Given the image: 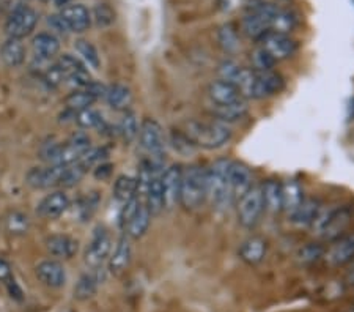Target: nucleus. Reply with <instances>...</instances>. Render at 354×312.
<instances>
[{"label": "nucleus", "instance_id": "nucleus-39", "mask_svg": "<svg viewBox=\"0 0 354 312\" xmlns=\"http://www.w3.org/2000/svg\"><path fill=\"white\" fill-rule=\"evenodd\" d=\"M28 227H30V221H28L27 214L21 212H11L5 218V229L13 237L26 235L28 232Z\"/></svg>", "mask_w": 354, "mask_h": 312}, {"label": "nucleus", "instance_id": "nucleus-2", "mask_svg": "<svg viewBox=\"0 0 354 312\" xmlns=\"http://www.w3.org/2000/svg\"><path fill=\"white\" fill-rule=\"evenodd\" d=\"M185 133L194 145L202 147L207 150H214L224 147L228 140L232 139V129L228 125L219 120L211 122H200L191 120L186 123Z\"/></svg>", "mask_w": 354, "mask_h": 312}, {"label": "nucleus", "instance_id": "nucleus-32", "mask_svg": "<svg viewBox=\"0 0 354 312\" xmlns=\"http://www.w3.org/2000/svg\"><path fill=\"white\" fill-rule=\"evenodd\" d=\"M0 59L7 66L16 68L24 64L26 60V48L21 39L8 38L2 46H0Z\"/></svg>", "mask_w": 354, "mask_h": 312}, {"label": "nucleus", "instance_id": "nucleus-24", "mask_svg": "<svg viewBox=\"0 0 354 312\" xmlns=\"http://www.w3.org/2000/svg\"><path fill=\"white\" fill-rule=\"evenodd\" d=\"M261 186V197H263L265 212L279 214L283 212V194L282 183L277 180H266Z\"/></svg>", "mask_w": 354, "mask_h": 312}, {"label": "nucleus", "instance_id": "nucleus-28", "mask_svg": "<svg viewBox=\"0 0 354 312\" xmlns=\"http://www.w3.org/2000/svg\"><path fill=\"white\" fill-rule=\"evenodd\" d=\"M151 218L153 217L151 213L148 212L145 202L140 201L139 207H137V212L134 213V217L131 218L127 229H124V235H128L131 240H139V238H142L147 234Z\"/></svg>", "mask_w": 354, "mask_h": 312}, {"label": "nucleus", "instance_id": "nucleus-4", "mask_svg": "<svg viewBox=\"0 0 354 312\" xmlns=\"http://www.w3.org/2000/svg\"><path fill=\"white\" fill-rule=\"evenodd\" d=\"M207 201V169L198 164L183 167L180 205L186 210H197Z\"/></svg>", "mask_w": 354, "mask_h": 312}, {"label": "nucleus", "instance_id": "nucleus-48", "mask_svg": "<svg viewBox=\"0 0 354 312\" xmlns=\"http://www.w3.org/2000/svg\"><path fill=\"white\" fill-rule=\"evenodd\" d=\"M172 145L176 152L180 153H191L196 145L187 139V136L185 133H174L172 134Z\"/></svg>", "mask_w": 354, "mask_h": 312}, {"label": "nucleus", "instance_id": "nucleus-16", "mask_svg": "<svg viewBox=\"0 0 354 312\" xmlns=\"http://www.w3.org/2000/svg\"><path fill=\"white\" fill-rule=\"evenodd\" d=\"M35 275L46 287L60 288L66 282V271L59 260H43L35 268Z\"/></svg>", "mask_w": 354, "mask_h": 312}, {"label": "nucleus", "instance_id": "nucleus-49", "mask_svg": "<svg viewBox=\"0 0 354 312\" xmlns=\"http://www.w3.org/2000/svg\"><path fill=\"white\" fill-rule=\"evenodd\" d=\"M112 169H113V166L111 163H101V164H98V166H96L95 169H93V175H95V178H98V180H107L112 175Z\"/></svg>", "mask_w": 354, "mask_h": 312}, {"label": "nucleus", "instance_id": "nucleus-9", "mask_svg": "<svg viewBox=\"0 0 354 312\" xmlns=\"http://www.w3.org/2000/svg\"><path fill=\"white\" fill-rule=\"evenodd\" d=\"M354 219V207L351 205H334L333 212L329 214L326 226L323 227L322 234L318 238L324 241H335L337 238L344 237L346 230L350 229Z\"/></svg>", "mask_w": 354, "mask_h": 312}, {"label": "nucleus", "instance_id": "nucleus-36", "mask_svg": "<svg viewBox=\"0 0 354 312\" xmlns=\"http://www.w3.org/2000/svg\"><path fill=\"white\" fill-rule=\"evenodd\" d=\"M248 70H249V68H244L241 65H238L236 62L224 60L218 66V75H219V79H222V81L235 84L236 87L239 89V85H241L245 75H248Z\"/></svg>", "mask_w": 354, "mask_h": 312}, {"label": "nucleus", "instance_id": "nucleus-31", "mask_svg": "<svg viewBox=\"0 0 354 312\" xmlns=\"http://www.w3.org/2000/svg\"><path fill=\"white\" fill-rule=\"evenodd\" d=\"M282 194H283V213L290 218L301 202L304 201V192L298 180H287L282 183Z\"/></svg>", "mask_w": 354, "mask_h": 312}, {"label": "nucleus", "instance_id": "nucleus-42", "mask_svg": "<svg viewBox=\"0 0 354 312\" xmlns=\"http://www.w3.org/2000/svg\"><path fill=\"white\" fill-rule=\"evenodd\" d=\"M218 39H219V44L221 48L225 51V53L232 54L235 53L238 49V33H236V28L233 27L232 24H224L218 32Z\"/></svg>", "mask_w": 354, "mask_h": 312}, {"label": "nucleus", "instance_id": "nucleus-51", "mask_svg": "<svg viewBox=\"0 0 354 312\" xmlns=\"http://www.w3.org/2000/svg\"><path fill=\"white\" fill-rule=\"evenodd\" d=\"M11 277V268L7 260L0 257V281H7Z\"/></svg>", "mask_w": 354, "mask_h": 312}, {"label": "nucleus", "instance_id": "nucleus-37", "mask_svg": "<svg viewBox=\"0 0 354 312\" xmlns=\"http://www.w3.org/2000/svg\"><path fill=\"white\" fill-rule=\"evenodd\" d=\"M74 122H76L79 127L84 128V129H101V131H106V129L109 128V127H107V123L104 122V118H102L101 113L93 111L91 107H88V109L76 112Z\"/></svg>", "mask_w": 354, "mask_h": 312}, {"label": "nucleus", "instance_id": "nucleus-13", "mask_svg": "<svg viewBox=\"0 0 354 312\" xmlns=\"http://www.w3.org/2000/svg\"><path fill=\"white\" fill-rule=\"evenodd\" d=\"M64 164H49L46 167H33L27 172V183L35 190H49L62 185L65 172Z\"/></svg>", "mask_w": 354, "mask_h": 312}, {"label": "nucleus", "instance_id": "nucleus-18", "mask_svg": "<svg viewBox=\"0 0 354 312\" xmlns=\"http://www.w3.org/2000/svg\"><path fill=\"white\" fill-rule=\"evenodd\" d=\"M62 19L65 21L68 30L74 33H82L88 30L91 26V15L90 11L81 3H71L68 7L62 8L59 13Z\"/></svg>", "mask_w": 354, "mask_h": 312}, {"label": "nucleus", "instance_id": "nucleus-5", "mask_svg": "<svg viewBox=\"0 0 354 312\" xmlns=\"http://www.w3.org/2000/svg\"><path fill=\"white\" fill-rule=\"evenodd\" d=\"M248 8L249 13L241 21V30L245 37L259 42L261 37L271 32L272 19L279 11V7L270 2H263V0H252Z\"/></svg>", "mask_w": 354, "mask_h": 312}, {"label": "nucleus", "instance_id": "nucleus-8", "mask_svg": "<svg viewBox=\"0 0 354 312\" xmlns=\"http://www.w3.org/2000/svg\"><path fill=\"white\" fill-rule=\"evenodd\" d=\"M38 22V15L27 5H19L11 11L7 22H5V32L8 38L22 39L30 35Z\"/></svg>", "mask_w": 354, "mask_h": 312}, {"label": "nucleus", "instance_id": "nucleus-6", "mask_svg": "<svg viewBox=\"0 0 354 312\" xmlns=\"http://www.w3.org/2000/svg\"><path fill=\"white\" fill-rule=\"evenodd\" d=\"M111 249L112 238L109 230L104 226H98L93 230V235H91V240L84 254V262L88 266L90 271L102 270V265L109 260Z\"/></svg>", "mask_w": 354, "mask_h": 312}, {"label": "nucleus", "instance_id": "nucleus-46", "mask_svg": "<svg viewBox=\"0 0 354 312\" xmlns=\"http://www.w3.org/2000/svg\"><path fill=\"white\" fill-rule=\"evenodd\" d=\"M41 76H43L44 84L48 85V87H50V89H57L62 82L65 81L64 73L60 71V68L57 66V64L50 65V66H46L44 70H43V73H41Z\"/></svg>", "mask_w": 354, "mask_h": 312}, {"label": "nucleus", "instance_id": "nucleus-43", "mask_svg": "<svg viewBox=\"0 0 354 312\" xmlns=\"http://www.w3.org/2000/svg\"><path fill=\"white\" fill-rule=\"evenodd\" d=\"M74 48H76L79 55H82L85 64L90 65L91 68H95V70H98L101 65V60H100L98 51H96L93 44L87 42V39H77L76 44H74Z\"/></svg>", "mask_w": 354, "mask_h": 312}, {"label": "nucleus", "instance_id": "nucleus-34", "mask_svg": "<svg viewBox=\"0 0 354 312\" xmlns=\"http://www.w3.org/2000/svg\"><path fill=\"white\" fill-rule=\"evenodd\" d=\"M113 197L118 203H127L137 197V180L131 175H120L113 183Z\"/></svg>", "mask_w": 354, "mask_h": 312}, {"label": "nucleus", "instance_id": "nucleus-38", "mask_svg": "<svg viewBox=\"0 0 354 312\" xmlns=\"http://www.w3.org/2000/svg\"><path fill=\"white\" fill-rule=\"evenodd\" d=\"M326 254V249L319 243H307L302 248H299L298 254H296V260L299 265H313L319 262Z\"/></svg>", "mask_w": 354, "mask_h": 312}, {"label": "nucleus", "instance_id": "nucleus-7", "mask_svg": "<svg viewBox=\"0 0 354 312\" xmlns=\"http://www.w3.org/2000/svg\"><path fill=\"white\" fill-rule=\"evenodd\" d=\"M265 212L263 197H261V186L254 185L238 201V221L244 229L252 230L260 223L261 214Z\"/></svg>", "mask_w": 354, "mask_h": 312}, {"label": "nucleus", "instance_id": "nucleus-30", "mask_svg": "<svg viewBox=\"0 0 354 312\" xmlns=\"http://www.w3.org/2000/svg\"><path fill=\"white\" fill-rule=\"evenodd\" d=\"M319 208H322V203H319L318 199L304 197V201L301 202L298 210L290 217L291 223L296 227H310L317 213L319 212Z\"/></svg>", "mask_w": 354, "mask_h": 312}, {"label": "nucleus", "instance_id": "nucleus-40", "mask_svg": "<svg viewBox=\"0 0 354 312\" xmlns=\"http://www.w3.org/2000/svg\"><path fill=\"white\" fill-rule=\"evenodd\" d=\"M118 134L124 142H133L139 136V123H137L136 113L133 111H124L122 120L118 123Z\"/></svg>", "mask_w": 354, "mask_h": 312}, {"label": "nucleus", "instance_id": "nucleus-15", "mask_svg": "<svg viewBox=\"0 0 354 312\" xmlns=\"http://www.w3.org/2000/svg\"><path fill=\"white\" fill-rule=\"evenodd\" d=\"M324 257H326L328 264L333 266L350 265L354 259V232L333 241Z\"/></svg>", "mask_w": 354, "mask_h": 312}, {"label": "nucleus", "instance_id": "nucleus-14", "mask_svg": "<svg viewBox=\"0 0 354 312\" xmlns=\"http://www.w3.org/2000/svg\"><path fill=\"white\" fill-rule=\"evenodd\" d=\"M181 177H183V167L180 164H172V166L165 169L161 175L164 205L167 210H172L174 207H176V203H180Z\"/></svg>", "mask_w": 354, "mask_h": 312}, {"label": "nucleus", "instance_id": "nucleus-20", "mask_svg": "<svg viewBox=\"0 0 354 312\" xmlns=\"http://www.w3.org/2000/svg\"><path fill=\"white\" fill-rule=\"evenodd\" d=\"M230 185L235 201H239L245 192L254 186V175L244 163L232 161L230 164Z\"/></svg>", "mask_w": 354, "mask_h": 312}, {"label": "nucleus", "instance_id": "nucleus-11", "mask_svg": "<svg viewBox=\"0 0 354 312\" xmlns=\"http://www.w3.org/2000/svg\"><path fill=\"white\" fill-rule=\"evenodd\" d=\"M139 140L140 147L150 156H162L165 138L164 131L155 118H145L139 127Z\"/></svg>", "mask_w": 354, "mask_h": 312}, {"label": "nucleus", "instance_id": "nucleus-35", "mask_svg": "<svg viewBox=\"0 0 354 312\" xmlns=\"http://www.w3.org/2000/svg\"><path fill=\"white\" fill-rule=\"evenodd\" d=\"M98 98L88 89H77L65 98V107L73 112H79L93 106Z\"/></svg>", "mask_w": 354, "mask_h": 312}, {"label": "nucleus", "instance_id": "nucleus-33", "mask_svg": "<svg viewBox=\"0 0 354 312\" xmlns=\"http://www.w3.org/2000/svg\"><path fill=\"white\" fill-rule=\"evenodd\" d=\"M104 100L107 101L113 111H128L131 101H133V93L129 87L124 84H112L107 87Z\"/></svg>", "mask_w": 354, "mask_h": 312}, {"label": "nucleus", "instance_id": "nucleus-44", "mask_svg": "<svg viewBox=\"0 0 354 312\" xmlns=\"http://www.w3.org/2000/svg\"><path fill=\"white\" fill-rule=\"evenodd\" d=\"M90 15L91 19L95 21V24L98 27H109L115 21V11L107 3H98Z\"/></svg>", "mask_w": 354, "mask_h": 312}, {"label": "nucleus", "instance_id": "nucleus-27", "mask_svg": "<svg viewBox=\"0 0 354 312\" xmlns=\"http://www.w3.org/2000/svg\"><path fill=\"white\" fill-rule=\"evenodd\" d=\"M161 174H155L148 185L145 191L144 202L148 208V212L151 213V217H159L165 208L164 205V192H162V183H161Z\"/></svg>", "mask_w": 354, "mask_h": 312}, {"label": "nucleus", "instance_id": "nucleus-3", "mask_svg": "<svg viewBox=\"0 0 354 312\" xmlns=\"http://www.w3.org/2000/svg\"><path fill=\"white\" fill-rule=\"evenodd\" d=\"M283 84V77L277 71H257L249 68L239 90L245 100H265L281 92Z\"/></svg>", "mask_w": 354, "mask_h": 312}, {"label": "nucleus", "instance_id": "nucleus-50", "mask_svg": "<svg viewBox=\"0 0 354 312\" xmlns=\"http://www.w3.org/2000/svg\"><path fill=\"white\" fill-rule=\"evenodd\" d=\"M48 24L54 28L55 32L59 33H64V35H66V33H70V30H68V27L65 24V21L62 19L60 15H53L49 16L48 18Z\"/></svg>", "mask_w": 354, "mask_h": 312}, {"label": "nucleus", "instance_id": "nucleus-10", "mask_svg": "<svg viewBox=\"0 0 354 312\" xmlns=\"http://www.w3.org/2000/svg\"><path fill=\"white\" fill-rule=\"evenodd\" d=\"M259 46L263 48L276 60V64L281 60L290 59L298 51V43L293 38L277 32H268L266 35L259 39Z\"/></svg>", "mask_w": 354, "mask_h": 312}, {"label": "nucleus", "instance_id": "nucleus-47", "mask_svg": "<svg viewBox=\"0 0 354 312\" xmlns=\"http://www.w3.org/2000/svg\"><path fill=\"white\" fill-rule=\"evenodd\" d=\"M139 203H140L139 197H136V199H133V201H129L122 205V210H120V217H118V224H120V229H122L123 232H124V229H127V226L129 224L131 218H133L134 213L137 212Z\"/></svg>", "mask_w": 354, "mask_h": 312}, {"label": "nucleus", "instance_id": "nucleus-17", "mask_svg": "<svg viewBox=\"0 0 354 312\" xmlns=\"http://www.w3.org/2000/svg\"><path fill=\"white\" fill-rule=\"evenodd\" d=\"M131 260H133V246H131V238L123 235L118 238L115 249L112 255H109V271L113 276H122L129 268Z\"/></svg>", "mask_w": 354, "mask_h": 312}, {"label": "nucleus", "instance_id": "nucleus-22", "mask_svg": "<svg viewBox=\"0 0 354 312\" xmlns=\"http://www.w3.org/2000/svg\"><path fill=\"white\" fill-rule=\"evenodd\" d=\"M211 116H213L216 120L224 122V123H233L244 118L249 113V103L245 98H241L235 101V103L228 104H211L209 107Z\"/></svg>", "mask_w": 354, "mask_h": 312}, {"label": "nucleus", "instance_id": "nucleus-41", "mask_svg": "<svg viewBox=\"0 0 354 312\" xmlns=\"http://www.w3.org/2000/svg\"><path fill=\"white\" fill-rule=\"evenodd\" d=\"M296 24H298V18H296V16L291 13V11L279 8V11L272 19L271 32L285 33V35H288V33L296 27Z\"/></svg>", "mask_w": 354, "mask_h": 312}, {"label": "nucleus", "instance_id": "nucleus-21", "mask_svg": "<svg viewBox=\"0 0 354 312\" xmlns=\"http://www.w3.org/2000/svg\"><path fill=\"white\" fill-rule=\"evenodd\" d=\"M70 208V199L64 191H54L38 203L37 213L44 219H55Z\"/></svg>", "mask_w": 354, "mask_h": 312}, {"label": "nucleus", "instance_id": "nucleus-26", "mask_svg": "<svg viewBox=\"0 0 354 312\" xmlns=\"http://www.w3.org/2000/svg\"><path fill=\"white\" fill-rule=\"evenodd\" d=\"M102 273H104L102 270H95L79 277L76 286H74V297H76L79 302H87V300L93 298L96 292H98L101 281L104 279Z\"/></svg>", "mask_w": 354, "mask_h": 312}, {"label": "nucleus", "instance_id": "nucleus-19", "mask_svg": "<svg viewBox=\"0 0 354 312\" xmlns=\"http://www.w3.org/2000/svg\"><path fill=\"white\" fill-rule=\"evenodd\" d=\"M266 253H268V243L265 238H261L259 235L245 238L238 249L239 259L250 266H255L263 262L266 257Z\"/></svg>", "mask_w": 354, "mask_h": 312}, {"label": "nucleus", "instance_id": "nucleus-45", "mask_svg": "<svg viewBox=\"0 0 354 312\" xmlns=\"http://www.w3.org/2000/svg\"><path fill=\"white\" fill-rule=\"evenodd\" d=\"M250 62H252V70H257V71L272 70L274 65H276V60H274L272 57L260 46H257L254 49V53L250 54Z\"/></svg>", "mask_w": 354, "mask_h": 312}, {"label": "nucleus", "instance_id": "nucleus-12", "mask_svg": "<svg viewBox=\"0 0 354 312\" xmlns=\"http://www.w3.org/2000/svg\"><path fill=\"white\" fill-rule=\"evenodd\" d=\"M57 66L60 68V71L64 73L65 81L74 85L76 89H87L88 85L93 82V77L88 73L87 68L81 60L76 59L70 54L60 55V59L55 62Z\"/></svg>", "mask_w": 354, "mask_h": 312}, {"label": "nucleus", "instance_id": "nucleus-25", "mask_svg": "<svg viewBox=\"0 0 354 312\" xmlns=\"http://www.w3.org/2000/svg\"><path fill=\"white\" fill-rule=\"evenodd\" d=\"M46 249L50 255L57 259H71L77 253V241L70 235L55 234L48 237L46 240Z\"/></svg>", "mask_w": 354, "mask_h": 312}, {"label": "nucleus", "instance_id": "nucleus-29", "mask_svg": "<svg viewBox=\"0 0 354 312\" xmlns=\"http://www.w3.org/2000/svg\"><path fill=\"white\" fill-rule=\"evenodd\" d=\"M33 53H35V59L48 62L59 54L60 51V42L54 37L53 33H38L32 42Z\"/></svg>", "mask_w": 354, "mask_h": 312}, {"label": "nucleus", "instance_id": "nucleus-52", "mask_svg": "<svg viewBox=\"0 0 354 312\" xmlns=\"http://www.w3.org/2000/svg\"><path fill=\"white\" fill-rule=\"evenodd\" d=\"M54 3H55V7L65 8V7H68V5L73 3V0H54Z\"/></svg>", "mask_w": 354, "mask_h": 312}, {"label": "nucleus", "instance_id": "nucleus-23", "mask_svg": "<svg viewBox=\"0 0 354 312\" xmlns=\"http://www.w3.org/2000/svg\"><path fill=\"white\" fill-rule=\"evenodd\" d=\"M208 98L211 100L213 104H228V103H235V101L241 100V90H239L235 84L222 81V79H218V81H213L208 85Z\"/></svg>", "mask_w": 354, "mask_h": 312}, {"label": "nucleus", "instance_id": "nucleus-1", "mask_svg": "<svg viewBox=\"0 0 354 312\" xmlns=\"http://www.w3.org/2000/svg\"><path fill=\"white\" fill-rule=\"evenodd\" d=\"M230 160L221 158L207 169V201L213 207L225 210L235 201L230 185Z\"/></svg>", "mask_w": 354, "mask_h": 312}]
</instances>
